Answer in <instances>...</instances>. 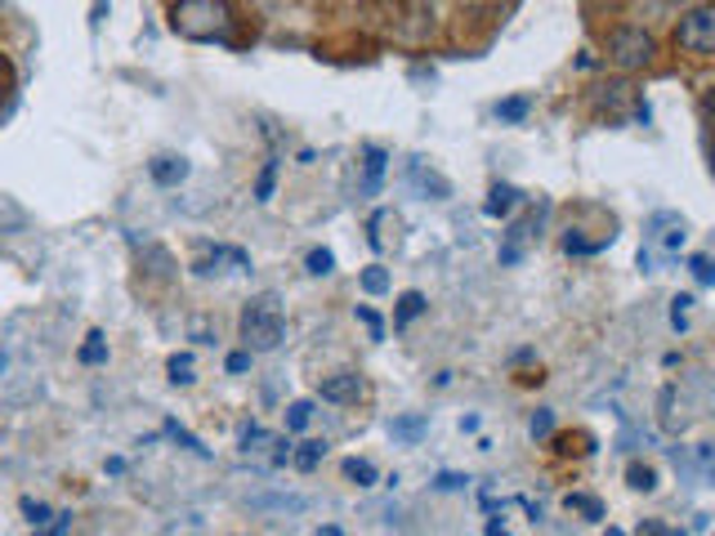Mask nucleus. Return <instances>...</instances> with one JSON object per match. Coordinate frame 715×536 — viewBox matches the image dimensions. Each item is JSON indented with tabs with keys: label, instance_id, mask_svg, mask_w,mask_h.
I'll return each mask as SVG.
<instances>
[{
	"label": "nucleus",
	"instance_id": "19",
	"mask_svg": "<svg viewBox=\"0 0 715 536\" xmlns=\"http://www.w3.org/2000/svg\"><path fill=\"white\" fill-rule=\"evenodd\" d=\"M363 291H367V295H385V291H390V273H385L381 264H372V269L363 273Z\"/></svg>",
	"mask_w": 715,
	"mask_h": 536
},
{
	"label": "nucleus",
	"instance_id": "16",
	"mask_svg": "<svg viewBox=\"0 0 715 536\" xmlns=\"http://www.w3.org/2000/svg\"><path fill=\"white\" fill-rule=\"evenodd\" d=\"M425 434V416H407V420H394V439L403 443H416Z\"/></svg>",
	"mask_w": 715,
	"mask_h": 536
},
{
	"label": "nucleus",
	"instance_id": "2",
	"mask_svg": "<svg viewBox=\"0 0 715 536\" xmlns=\"http://www.w3.org/2000/svg\"><path fill=\"white\" fill-rule=\"evenodd\" d=\"M242 340H247V349L251 354H269V349H278L282 345V336H287V317H282V299L273 295V291H265V295H256V299H247V308H242Z\"/></svg>",
	"mask_w": 715,
	"mask_h": 536
},
{
	"label": "nucleus",
	"instance_id": "10",
	"mask_svg": "<svg viewBox=\"0 0 715 536\" xmlns=\"http://www.w3.org/2000/svg\"><path fill=\"white\" fill-rule=\"evenodd\" d=\"M515 206H519V188H510V183H497V188L488 192V206H484V210H488V214H510Z\"/></svg>",
	"mask_w": 715,
	"mask_h": 536
},
{
	"label": "nucleus",
	"instance_id": "18",
	"mask_svg": "<svg viewBox=\"0 0 715 536\" xmlns=\"http://www.w3.org/2000/svg\"><path fill=\"white\" fill-rule=\"evenodd\" d=\"M528 107H532V103H528V98L519 94V98H506V103H497V117H501V122H524V117H528Z\"/></svg>",
	"mask_w": 715,
	"mask_h": 536
},
{
	"label": "nucleus",
	"instance_id": "35",
	"mask_svg": "<svg viewBox=\"0 0 715 536\" xmlns=\"http://www.w3.org/2000/svg\"><path fill=\"white\" fill-rule=\"evenodd\" d=\"M484 536H510V532H506V523H497V518H493V523L484 527Z\"/></svg>",
	"mask_w": 715,
	"mask_h": 536
},
{
	"label": "nucleus",
	"instance_id": "26",
	"mask_svg": "<svg viewBox=\"0 0 715 536\" xmlns=\"http://www.w3.org/2000/svg\"><path fill=\"white\" fill-rule=\"evenodd\" d=\"M170 380L175 385H193V358L188 354H175L170 358Z\"/></svg>",
	"mask_w": 715,
	"mask_h": 536
},
{
	"label": "nucleus",
	"instance_id": "6",
	"mask_svg": "<svg viewBox=\"0 0 715 536\" xmlns=\"http://www.w3.org/2000/svg\"><path fill=\"white\" fill-rule=\"evenodd\" d=\"M357 393H363V380H357L353 371H340V376L322 380V398L327 402H357Z\"/></svg>",
	"mask_w": 715,
	"mask_h": 536
},
{
	"label": "nucleus",
	"instance_id": "24",
	"mask_svg": "<svg viewBox=\"0 0 715 536\" xmlns=\"http://www.w3.org/2000/svg\"><path fill=\"white\" fill-rule=\"evenodd\" d=\"M357 322L372 332V340H385V322H381V313H372L367 304H357Z\"/></svg>",
	"mask_w": 715,
	"mask_h": 536
},
{
	"label": "nucleus",
	"instance_id": "25",
	"mask_svg": "<svg viewBox=\"0 0 715 536\" xmlns=\"http://www.w3.org/2000/svg\"><path fill=\"white\" fill-rule=\"evenodd\" d=\"M331 269H335V255H331V251H322V246L309 251V273H313V277H327Z\"/></svg>",
	"mask_w": 715,
	"mask_h": 536
},
{
	"label": "nucleus",
	"instance_id": "3",
	"mask_svg": "<svg viewBox=\"0 0 715 536\" xmlns=\"http://www.w3.org/2000/svg\"><path fill=\"white\" fill-rule=\"evenodd\" d=\"M675 45L684 54H697V59H711L715 54V6H697L680 19L675 28Z\"/></svg>",
	"mask_w": 715,
	"mask_h": 536
},
{
	"label": "nucleus",
	"instance_id": "38",
	"mask_svg": "<svg viewBox=\"0 0 715 536\" xmlns=\"http://www.w3.org/2000/svg\"><path fill=\"white\" fill-rule=\"evenodd\" d=\"M609 536H622V532H618V527H609Z\"/></svg>",
	"mask_w": 715,
	"mask_h": 536
},
{
	"label": "nucleus",
	"instance_id": "1",
	"mask_svg": "<svg viewBox=\"0 0 715 536\" xmlns=\"http://www.w3.org/2000/svg\"><path fill=\"white\" fill-rule=\"evenodd\" d=\"M170 28L188 41H224L232 28V10L228 0H175Z\"/></svg>",
	"mask_w": 715,
	"mask_h": 536
},
{
	"label": "nucleus",
	"instance_id": "4",
	"mask_svg": "<svg viewBox=\"0 0 715 536\" xmlns=\"http://www.w3.org/2000/svg\"><path fill=\"white\" fill-rule=\"evenodd\" d=\"M653 54H657V45H653V36H649L644 28H618V32L609 36V59H613L618 67H626V72L649 67Z\"/></svg>",
	"mask_w": 715,
	"mask_h": 536
},
{
	"label": "nucleus",
	"instance_id": "12",
	"mask_svg": "<svg viewBox=\"0 0 715 536\" xmlns=\"http://www.w3.org/2000/svg\"><path fill=\"white\" fill-rule=\"evenodd\" d=\"M344 479H353L357 487H376V479H381V474H376V465H372V461H357V456H353V461H344Z\"/></svg>",
	"mask_w": 715,
	"mask_h": 536
},
{
	"label": "nucleus",
	"instance_id": "15",
	"mask_svg": "<svg viewBox=\"0 0 715 536\" xmlns=\"http://www.w3.org/2000/svg\"><path fill=\"white\" fill-rule=\"evenodd\" d=\"M421 313H425V295H421V291H407V295L398 299L394 322H398V327H407V322H412V317H421Z\"/></svg>",
	"mask_w": 715,
	"mask_h": 536
},
{
	"label": "nucleus",
	"instance_id": "37",
	"mask_svg": "<svg viewBox=\"0 0 715 536\" xmlns=\"http://www.w3.org/2000/svg\"><path fill=\"white\" fill-rule=\"evenodd\" d=\"M318 536H340V527H322V532H318Z\"/></svg>",
	"mask_w": 715,
	"mask_h": 536
},
{
	"label": "nucleus",
	"instance_id": "39",
	"mask_svg": "<svg viewBox=\"0 0 715 536\" xmlns=\"http://www.w3.org/2000/svg\"><path fill=\"white\" fill-rule=\"evenodd\" d=\"M381 6H398V0H381Z\"/></svg>",
	"mask_w": 715,
	"mask_h": 536
},
{
	"label": "nucleus",
	"instance_id": "20",
	"mask_svg": "<svg viewBox=\"0 0 715 536\" xmlns=\"http://www.w3.org/2000/svg\"><path fill=\"white\" fill-rule=\"evenodd\" d=\"M322 456H327V443H304V448H300L291 461H296V470H313Z\"/></svg>",
	"mask_w": 715,
	"mask_h": 536
},
{
	"label": "nucleus",
	"instance_id": "28",
	"mask_svg": "<svg viewBox=\"0 0 715 536\" xmlns=\"http://www.w3.org/2000/svg\"><path fill=\"white\" fill-rule=\"evenodd\" d=\"M273 179H278V161H269V166H265V175H260V183H256V197H260V201H269V197H273Z\"/></svg>",
	"mask_w": 715,
	"mask_h": 536
},
{
	"label": "nucleus",
	"instance_id": "9",
	"mask_svg": "<svg viewBox=\"0 0 715 536\" xmlns=\"http://www.w3.org/2000/svg\"><path fill=\"white\" fill-rule=\"evenodd\" d=\"M28 224V210L14 201V197H0V238L6 233H19Z\"/></svg>",
	"mask_w": 715,
	"mask_h": 536
},
{
	"label": "nucleus",
	"instance_id": "27",
	"mask_svg": "<svg viewBox=\"0 0 715 536\" xmlns=\"http://www.w3.org/2000/svg\"><path fill=\"white\" fill-rule=\"evenodd\" d=\"M635 536H684V532H680V527H666L662 518H644Z\"/></svg>",
	"mask_w": 715,
	"mask_h": 536
},
{
	"label": "nucleus",
	"instance_id": "36",
	"mask_svg": "<svg viewBox=\"0 0 715 536\" xmlns=\"http://www.w3.org/2000/svg\"><path fill=\"white\" fill-rule=\"evenodd\" d=\"M702 107H706V113H711V117H715V90H711V94H706V98H702Z\"/></svg>",
	"mask_w": 715,
	"mask_h": 536
},
{
	"label": "nucleus",
	"instance_id": "29",
	"mask_svg": "<svg viewBox=\"0 0 715 536\" xmlns=\"http://www.w3.org/2000/svg\"><path fill=\"white\" fill-rule=\"evenodd\" d=\"M68 527H72V514H54V523L37 527V536H68Z\"/></svg>",
	"mask_w": 715,
	"mask_h": 536
},
{
	"label": "nucleus",
	"instance_id": "5",
	"mask_svg": "<svg viewBox=\"0 0 715 536\" xmlns=\"http://www.w3.org/2000/svg\"><path fill=\"white\" fill-rule=\"evenodd\" d=\"M684 220H680V214H671V210H662V214H653V220H649V251H640V264L653 255V251H662L666 260L671 255H680V246H684Z\"/></svg>",
	"mask_w": 715,
	"mask_h": 536
},
{
	"label": "nucleus",
	"instance_id": "33",
	"mask_svg": "<svg viewBox=\"0 0 715 536\" xmlns=\"http://www.w3.org/2000/svg\"><path fill=\"white\" fill-rule=\"evenodd\" d=\"M688 295H675V308H671V322H675V327H684V313H688Z\"/></svg>",
	"mask_w": 715,
	"mask_h": 536
},
{
	"label": "nucleus",
	"instance_id": "22",
	"mask_svg": "<svg viewBox=\"0 0 715 536\" xmlns=\"http://www.w3.org/2000/svg\"><path fill=\"white\" fill-rule=\"evenodd\" d=\"M626 479H631V487H635V492H653V487H657V474H653L649 465H631V470H626Z\"/></svg>",
	"mask_w": 715,
	"mask_h": 536
},
{
	"label": "nucleus",
	"instance_id": "30",
	"mask_svg": "<svg viewBox=\"0 0 715 536\" xmlns=\"http://www.w3.org/2000/svg\"><path fill=\"white\" fill-rule=\"evenodd\" d=\"M166 429H170V434H175V439H179V443H184V448H188V452H197V456H210V452H206V448H201V443H197V439H193V434H184V429H179V424H175V420H170V424H166Z\"/></svg>",
	"mask_w": 715,
	"mask_h": 536
},
{
	"label": "nucleus",
	"instance_id": "17",
	"mask_svg": "<svg viewBox=\"0 0 715 536\" xmlns=\"http://www.w3.org/2000/svg\"><path fill=\"white\" fill-rule=\"evenodd\" d=\"M309 420H313V402H291L287 407V429H291V434L309 429Z\"/></svg>",
	"mask_w": 715,
	"mask_h": 536
},
{
	"label": "nucleus",
	"instance_id": "8",
	"mask_svg": "<svg viewBox=\"0 0 715 536\" xmlns=\"http://www.w3.org/2000/svg\"><path fill=\"white\" fill-rule=\"evenodd\" d=\"M407 175H412V183H416V188H425V192H434V197H447V192H452V183H447L443 175L425 170L421 161H412V166H407Z\"/></svg>",
	"mask_w": 715,
	"mask_h": 536
},
{
	"label": "nucleus",
	"instance_id": "13",
	"mask_svg": "<svg viewBox=\"0 0 715 536\" xmlns=\"http://www.w3.org/2000/svg\"><path fill=\"white\" fill-rule=\"evenodd\" d=\"M568 509H577V514H586L590 523H600L604 518V505L594 501V496H586V492H568V501H563Z\"/></svg>",
	"mask_w": 715,
	"mask_h": 536
},
{
	"label": "nucleus",
	"instance_id": "14",
	"mask_svg": "<svg viewBox=\"0 0 715 536\" xmlns=\"http://www.w3.org/2000/svg\"><path fill=\"white\" fill-rule=\"evenodd\" d=\"M85 367H99V362H107V340H103V332H90V340L81 345V354H76Z\"/></svg>",
	"mask_w": 715,
	"mask_h": 536
},
{
	"label": "nucleus",
	"instance_id": "23",
	"mask_svg": "<svg viewBox=\"0 0 715 536\" xmlns=\"http://www.w3.org/2000/svg\"><path fill=\"white\" fill-rule=\"evenodd\" d=\"M688 269H693V277H697L702 286H715V260H711V255H693Z\"/></svg>",
	"mask_w": 715,
	"mask_h": 536
},
{
	"label": "nucleus",
	"instance_id": "7",
	"mask_svg": "<svg viewBox=\"0 0 715 536\" xmlns=\"http://www.w3.org/2000/svg\"><path fill=\"white\" fill-rule=\"evenodd\" d=\"M148 175H153L162 188H175V183L188 179V161H184V157H153V161H148Z\"/></svg>",
	"mask_w": 715,
	"mask_h": 536
},
{
	"label": "nucleus",
	"instance_id": "31",
	"mask_svg": "<svg viewBox=\"0 0 715 536\" xmlns=\"http://www.w3.org/2000/svg\"><path fill=\"white\" fill-rule=\"evenodd\" d=\"M550 429H555V416H550V411H537V416H532V439H546Z\"/></svg>",
	"mask_w": 715,
	"mask_h": 536
},
{
	"label": "nucleus",
	"instance_id": "32",
	"mask_svg": "<svg viewBox=\"0 0 715 536\" xmlns=\"http://www.w3.org/2000/svg\"><path fill=\"white\" fill-rule=\"evenodd\" d=\"M247 367H251V349H237V354H228V371H232V376H242Z\"/></svg>",
	"mask_w": 715,
	"mask_h": 536
},
{
	"label": "nucleus",
	"instance_id": "11",
	"mask_svg": "<svg viewBox=\"0 0 715 536\" xmlns=\"http://www.w3.org/2000/svg\"><path fill=\"white\" fill-rule=\"evenodd\" d=\"M385 161H390V157H385V148H367V161H363V166H367V179H363V192H376V188H381Z\"/></svg>",
	"mask_w": 715,
	"mask_h": 536
},
{
	"label": "nucleus",
	"instance_id": "21",
	"mask_svg": "<svg viewBox=\"0 0 715 536\" xmlns=\"http://www.w3.org/2000/svg\"><path fill=\"white\" fill-rule=\"evenodd\" d=\"M19 505H23V514L32 518V527H45V523L54 518V514H50V505H45V501H37V496H23Z\"/></svg>",
	"mask_w": 715,
	"mask_h": 536
},
{
	"label": "nucleus",
	"instance_id": "34",
	"mask_svg": "<svg viewBox=\"0 0 715 536\" xmlns=\"http://www.w3.org/2000/svg\"><path fill=\"white\" fill-rule=\"evenodd\" d=\"M434 487H438V492H456V487H465V479H460V474H438Z\"/></svg>",
	"mask_w": 715,
	"mask_h": 536
}]
</instances>
